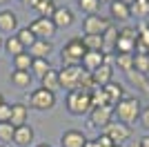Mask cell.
I'll list each match as a JSON object with an SVG mask.
<instances>
[{
    "label": "cell",
    "mask_w": 149,
    "mask_h": 147,
    "mask_svg": "<svg viewBox=\"0 0 149 147\" xmlns=\"http://www.w3.org/2000/svg\"><path fill=\"white\" fill-rule=\"evenodd\" d=\"M140 111H143V103L138 96H125L116 107H113V118L118 123L125 125H131L140 118Z\"/></svg>",
    "instance_id": "6da1fadb"
},
{
    "label": "cell",
    "mask_w": 149,
    "mask_h": 147,
    "mask_svg": "<svg viewBox=\"0 0 149 147\" xmlns=\"http://www.w3.org/2000/svg\"><path fill=\"white\" fill-rule=\"evenodd\" d=\"M85 54H87V49H85V45H82V38H80V36L71 38V40H69V43H65V47L60 49L62 67H69V65H80Z\"/></svg>",
    "instance_id": "7a4b0ae2"
},
{
    "label": "cell",
    "mask_w": 149,
    "mask_h": 147,
    "mask_svg": "<svg viewBox=\"0 0 149 147\" xmlns=\"http://www.w3.org/2000/svg\"><path fill=\"white\" fill-rule=\"evenodd\" d=\"M67 109L69 114L74 116H82V114H89L91 111V94L85 92V89H74V92L67 94Z\"/></svg>",
    "instance_id": "3957f363"
},
{
    "label": "cell",
    "mask_w": 149,
    "mask_h": 147,
    "mask_svg": "<svg viewBox=\"0 0 149 147\" xmlns=\"http://www.w3.org/2000/svg\"><path fill=\"white\" fill-rule=\"evenodd\" d=\"M29 107L31 109H38V111H49L56 107V94L54 92H47L42 87H38L36 92L29 94Z\"/></svg>",
    "instance_id": "277c9868"
},
{
    "label": "cell",
    "mask_w": 149,
    "mask_h": 147,
    "mask_svg": "<svg viewBox=\"0 0 149 147\" xmlns=\"http://www.w3.org/2000/svg\"><path fill=\"white\" fill-rule=\"evenodd\" d=\"M109 24H111V20L105 18V16H100V13L85 16V20H82V34H85V36H102Z\"/></svg>",
    "instance_id": "5b68a950"
},
{
    "label": "cell",
    "mask_w": 149,
    "mask_h": 147,
    "mask_svg": "<svg viewBox=\"0 0 149 147\" xmlns=\"http://www.w3.org/2000/svg\"><path fill=\"white\" fill-rule=\"evenodd\" d=\"M102 134L109 136V138L113 141V145H125V143H127L131 136H134V129H131L129 125H125V123L111 120V123L105 127V132H102Z\"/></svg>",
    "instance_id": "8992f818"
},
{
    "label": "cell",
    "mask_w": 149,
    "mask_h": 147,
    "mask_svg": "<svg viewBox=\"0 0 149 147\" xmlns=\"http://www.w3.org/2000/svg\"><path fill=\"white\" fill-rule=\"evenodd\" d=\"M29 29L33 31V36H36L38 40H51V38L56 36V31H58L51 18H40V16L29 24Z\"/></svg>",
    "instance_id": "52a82bcc"
},
{
    "label": "cell",
    "mask_w": 149,
    "mask_h": 147,
    "mask_svg": "<svg viewBox=\"0 0 149 147\" xmlns=\"http://www.w3.org/2000/svg\"><path fill=\"white\" fill-rule=\"evenodd\" d=\"M111 120H113V107L111 105L93 107V109L89 111V125H91V127H102L105 129Z\"/></svg>",
    "instance_id": "ba28073f"
},
{
    "label": "cell",
    "mask_w": 149,
    "mask_h": 147,
    "mask_svg": "<svg viewBox=\"0 0 149 147\" xmlns=\"http://www.w3.org/2000/svg\"><path fill=\"white\" fill-rule=\"evenodd\" d=\"M91 80H93V85L96 87H105L109 85L113 80V65H107V62H102L96 71L91 74Z\"/></svg>",
    "instance_id": "9c48e42d"
},
{
    "label": "cell",
    "mask_w": 149,
    "mask_h": 147,
    "mask_svg": "<svg viewBox=\"0 0 149 147\" xmlns=\"http://www.w3.org/2000/svg\"><path fill=\"white\" fill-rule=\"evenodd\" d=\"M13 127H22L29 123V105L25 103H13L11 105V120H9Z\"/></svg>",
    "instance_id": "30bf717a"
},
{
    "label": "cell",
    "mask_w": 149,
    "mask_h": 147,
    "mask_svg": "<svg viewBox=\"0 0 149 147\" xmlns=\"http://www.w3.org/2000/svg\"><path fill=\"white\" fill-rule=\"evenodd\" d=\"M33 127H31L29 123L27 125H22V127H16V132H13V145L16 147H29L31 143H33Z\"/></svg>",
    "instance_id": "8fae6325"
},
{
    "label": "cell",
    "mask_w": 149,
    "mask_h": 147,
    "mask_svg": "<svg viewBox=\"0 0 149 147\" xmlns=\"http://www.w3.org/2000/svg\"><path fill=\"white\" fill-rule=\"evenodd\" d=\"M105 62V51H87V54L82 56V62H80V67L85 69V71L93 74L96 69L100 67Z\"/></svg>",
    "instance_id": "7c38bea8"
},
{
    "label": "cell",
    "mask_w": 149,
    "mask_h": 147,
    "mask_svg": "<svg viewBox=\"0 0 149 147\" xmlns=\"http://www.w3.org/2000/svg\"><path fill=\"white\" fill-rule=\"evenodd\" d=\"M51 20H54V24H56V29L71 27V24H74V11H71L69 7H56V11H54Z\"/></svg>",
    "instance_id": "4fadbf2b"
},
{
    "label": "cell",
    "mask_w": 149,
    "mask_h": 147,
    "mask_svg": "<svg viewBox=\"0 0 149 147\" xmlns=\"http://www.w3.org/2000/svg\"><path fill=\"white\" fill-rule=\"evenodd\" d=\"M85 143H87V136L82 134V132H78V129H67L60 136L62 147H85Z\"/></svg>",
    "instance_id": "5bb4252c"
},
{
    "label": "cell",
    "mask_w": 149,
    "mask_h": 147,
    "mask_svg": "<svg viewBox=\"0 0 149 147\" xmlns=\"http://www.w3.org/2000/svg\"><path fill=\"white\" fill-rule=\"evenodd\" d=\"M18 31V16L11 9H2L0 11V34H13Z\"/></svg>",
    "instance_id": "9a60e30c"
},
{
    "label": "cell",
    "mask_w": 149,
    "mask_h": 147,
    "mask_svg": "<svg viewBox=\"0 0 149 147\" xmlns=\"http://www.w3.org/2000/svg\"><path fill=\"white\" fill-rule=\"evenodd\" d=\"M102 92H105L107 103L111 105V107H116V105L125 98V87L120 85V83H116V80H111L109 85H105V87H102Z\"/></svg>",
    "instance_id": "2e32d148"
},
{
    "label": "cell",
    "mask_w": 149,
    "mask_h": 147,
    "mask_svg": "<svg viewBox=\"0 0 149 147\" xmlns=\"http://www.w3.org/2000/svg\"><path fill=\"white\" fill-rule=\"evenodd\" d=\"M27 51H29L31 58H47L49 60L51 51H54V45H51V40H38L36 38V43L31 45Z\"/></svg>",
    "instance_id": "e0dca14e"
},
{
    "label": "cell",
    "mask_w": 149,
    "mask_h": 147,
    "mask_svg": "<svg viewBox=\"0 0 149 147\" xmlns=\"http://www.w3.org/2000/svg\"><path fill=\"white\" fill-rule=\"evenodd\" d=\"M109 16L111 20H118V22H127L131 18V11H129V5H125V2H111L109 5Z\"/></svg>",
    "instance_id": "ac0fdd59"
},
{
    "label": "cell",
    "mask_w": 149,
    "mask_h": 147,
    "mask_svg": "<svg viewBox=\"0 0 149 147\" xmlns=\"http://www.w3.org/2000/svg\"><path fill=\"white\" fill-rule=\"evenodd\" d=\"M40 87H42V89H47V92H54V94L60 89V78H58V71H56L54 67H51L49 71L40 78Z\"/></svg>",
    "instance_id": "d6986e66"
},
{
    "label": "cell",
    "mask_w": 149,
    "mask_h": 147,
    "mask_svg": "<svg viewBox=\"0 0 149 147\" xmlns=\"http://www.w3.org/2000/svg\"><path fill=\"white\" fill-rule=\"evenodd\" d=\"M31 80H33L31 71H18V69L11 71V85L18 87V89H27V87L31 85Z\"/></svg>",
    "instance_id": "ffe728a7"
},
{
    "label": "cell",
    "mask_w": 149,
    "mask_h": 147,
    "mask_svg": "<svg viewBox=\"0 0 149 147\" xmlns=\"http://www.w3.org/2000/svg\"><path fill=\"white\" fill-rule=\"evenodd\" d=\"M134 71L143 74V76H149V54H143V51L134 54Z\"/></svg>",
    "instance_id": "44dd1931"
},
{
    "label": "cell",
    "mask_w": 149,
    "mask_h": 147,
    "mask_svg": "<svg viewBox=\"0 0 149 147\" xmlns=\"http://www.w3.org/2000/svg\"><path fill=\"white\" fill-rule=\"evenodd\" d=\"M129 11H131V16H136L140 20L149 18V0H134L129 5Z\"/></svg>",
    "instance_id": "7402d4cb"
},
{
    "label": "cell",
    "mask_w": 149,
    "mask_h": 147,
    "mask_svg": "<svg viewBox=\"0 0 149 147\" xmlns=\"http://www.w3.org/2000/svg\"><path fill=\"white\" fill-rule=\"evenodd\" d=\"M2 49H5L7 54L11 56V58H16V56H20L22 54V51H27L25 47H22V45H20V40L16 36H11V38H7L5 43H2Z\"/></svg>",
    "instance_id": "603a6c76"
},
{
    "label": "cell",
    "mask_w": 149,
    "mask_h": 147,
    "mask_svg": "<svg viewBox=\"0 0 149 147\" xmlns=\"http://www.w3.org/2000/svg\"><path fill=\"white\" fill-rule=\"evenodd\" d=\"M49 69H51V65L47 58H33V62H31V76H36V78H42Z\"/></svg>",
    "instance_id": "cb8c5ba5"
},
{
    "label": "cell",
    "mask_w": 149,
    "mask_h": 147,
    "mask_svg": "<svg viewBox=\"0 0 149 147\" xmlns=\"http://www.w3.org/2000/svg\"><path fill=\"white\" fill-rule=\"evenodd\" d=\"M13 36H16V38H18V40H20V45H22V47H25V49H29L31 45L36 43V36H33V31H31L29 27H20V29L16 31Z\"/></svg>",
    "instance_id": "d4e9b609"
},
{
    "label": "cell",
    "mask_w": 149,
    "mask_h": 147,
    "mask_svg": "<svg viewBox=\"0 0 149 147\" xmlns=\"http://www.w3.org/2000/svg\"><path fill=\"white\" fill-rule=\"evenodd\" d=\"M102 43H105V49H116V43H118V29L113 27V24H109L105 29V34H102ZM102 49V51H105Z\"/></svg>",
    "instance_id": "484cf974"
},
{
    "label": "cell",
    "mask_w": 149,
    "mask_h": 147,
    "mask_svg": "<svg viewBox=\"0 0 149 147\" xmlns=\"http://www.w3.org/2000/svg\"><path fill=\"white\" fill-rule=\"evenodd\" d=\"M31 62H33V58L29 56V51H22L20 56L13 58V69H18V71H31Z\"/></svg>",
    "instance_id": "4316f807"
},
{
    "label": "cell",
    "mask_w": 149,
    "mask_h": 147,
    "mask_svg": "<svg viewBox=\"0 0 149 147\" xmlns=\"http://www.w3.org/2000/svg\"><path fill=\"white\" fill-rule=\"evenodd\" d=\"M82 45L87 51H102L105 43H102V36H82Z\"/></svg>",
    "instance_id": "83f0119b"
},
{
    "label": "cell",
    "mask_w": 149,
    "mask_h": 147,
    "mask_svg": "<svg viewBox=\"0 0 149 147\" xmlns=\"http://www.w3.org/2000/svg\"><path fill=\"white\" fill-rule=\"evenodd\" d=\"M113 60H116V65H118L125 74H129L131 69H134V54H116Z\"/></svg>",
    "instance_id": "f1b7e54d"
},
{
    "label": "cell",
    "mask_w": 149,
    "mask_h": 147,
    "mask_svg": "<svg viewBox=\"0 0 149 147\" xmlns=\"http://www.w3.org/2000/svg\"><path fill=\"white\" fill-rule=\"evenodd\" d=\"M78 7L85 16H93L100 11V0H78Z\"/></svg>",
    "instance_id": "f546056e"
},
{
    "label": "cell",
    "mask_w": 149,
    "mask_h": 147,
    "mask_svg": "<svg viewBox=\"0 0 149 147\" xmlns=\"http://www.w3.org/2000/svg\"><path fill=\"white\" fill-rule=\"evenodd\" d=\"M13 132H16V127H13L11 123H0V143L2 145L13 143Z\"/></svg>",
    "instance_id": "4dcf8cb0"
},
{
    "label": "cell",
    "mask_w": 149,
    "mask_h": 147,
    "mask_svg": "<svg viewBox=\"0 0 149 147\" xmlns=\"http://www.w3.org/2000/svg\"><path fill=\"white\" fill-rule=\"evenodd\" d=\"M127 78L131 80V85H136V87H140V89H147V87H149V80H147V76H143V74H138V71H134V69H131V71L127 74Z\"/></svg>",
    "instance_id": "1f68e13d"
},
{
    "label": "cell",
    "mask_w": 149,
    "mask_h": 147,
    "mask_svg": "<svg viewBox=\"0 0 149 147\" xmlns=\"http://www.w3.org/2000/svg\"><path fill=\"white\" fill-rule=\"evenodd\" d=\"M11 120V105H0V123H9Z\"/></svg>",
    "instance_id": "d6a6232c"
},
{
    "label": "cell",
    "mask_w": 149,
    "mask_h": 147,
    "mask_svg": "<svg viewBox=\"0 0 149 147\" xmlns=\"http://www.w3.org/2000/svg\"><path fill=\"white\" fill-rule=\"evenodd\" d=\"M47 5H54V0H29V7L31 9H42V7H47Z\"/></svg>",
    "instance_id": "836d02e7"
},
{
    "label": "cell",
    "mask_w": 149,
    "mask_h": 147,
    "mask_svg": "<svg viewBox=\"0 0 149 147\" xmlns=\"http://www.w3.org/2000/svg\"><path fill=\"white\" fill-rule=\"evenodd\" d=\"M96 143H98V147H113V141L107 134H100L98 138H96Z\"/></svg>",
    "instance_id": "e575fe53"
},
{
    "label": "cell",
    "mask_w": 149,
    "mask_h": 147,
    "mask_svg": "<svg viewBox=\"0 0 149 147\" xmlns=\"http://www.w3.org/2000/svg\"><path fill=\"white\" fill-rule=\"evenodd\" d=\"M138 120L143 123V127L149 132V105H147V107H143V111H140V118H138Z\"/></svg>",
    "instance_id": "d590c367"
},
{
    "label": "cell",
    "mask_w": 149,
    "mask_h": 147,
    "mask_svg": "<svg viewBox=\"0 0 149 147\" xmlns=\"http://www.w3.org/2000/svg\"><path fill=\"white\" fill-rule=\"evenodd\" d=\"M138 147H149V134H147V136H143V138L138 141Z\"/></svg>",
    "instance_id": "8d00e7d4"
},
{
    "label": "cell",
    "mask_w": 149,
    "mask_h": 147,
    "mask_svg": "<svg viewBox=\"0 0 149 147\" xmlns=\"http://www.w3.org/2000/svg\"><path fill=\"white\" fill-rule=\"evenodd\" d=\"M85 147H98V143H96V138H93V141H89V138H87V143H85Z\"/></svg>",
    "instance_id": "74e56055"
},
{
    "label": "cell",
    "mask_w": 149,
    "mask_h": 147,
    "mask_svg": "<svg viewBox=\"0 0 149 147\" xmlns=\"http://www.w3.org/2000/svg\"><path fill=\"white\" fill-rule=\"evenodd\" d=\"M36 147H51V145H49V143H38Z\"/></svg>",
    "instance_id": "f35d334b"
},
{
    "label": "cell",
    "mask_w": 149,
    "mask_h": 147,
    "mask_svg": "<svg viewBox=\"0 0 149 147\" xmlns=\"http://www.w3.org/2000/svg\"><path fill=\"white\" fill-rule=\"evenodd\" d=\"M102 2H107V5H111V2H116V0H100V5H102Z\"/></svg>",
    "instance_id": "ab89813d"
},
{
    "label": "cell",
    "mask_w": 149,
    "mask_h": 147,
    "mask_svg": "<svg viewBox=\"0 0 149 147\" xmlns=\"http://www.w3.org/2000/svg\"><path fill=\"white\" fill-rule=\"evenodd\" d=\"M118 2H125V5H131V2H134V0H118Z\"/></svg>",
    "instance_id": "60d3db41"
},
{
    "label": "cell",
    "mask_w": 149,
    "mask_h": 147,
    "mask_svg": "<svg viewBox=\"0 0 149 147\" xmlns=\"http://www.w3.org/2000/svg\"><path fill=\"white\" fill-rule=\"evenodd\" d=\"M0 105H5V96L2 94H0Z\"/></svg>",
    "instance_id": "b9f144b4"
},
{
    "label": "cell",
    "mask_w": 149,
    "mask_h": 147,
    "mask_svg": "<svg viewBox=\"0 0 149 147\" xmlns=\"http://www.w3.org/2000/svg\"><path fill=\"white\" fill-rule=\"evenodd\" d=\"M7 2H9V0H0V5H7Z\"/></svg>",
    "instance_id": "7bdbcfd3"
},
{
    "label": "cell",
    "mask_w": 149,
    "mask_h": 147,
    "mask_svg": "<svg viewBox=\"0 0 149 147\" xmlns=\"http://www.w3.org/2000/svg\"><path fill=\"white\" fill-rule=\"evenodd\" d=\"M0 51H2V38H0Z\"/></svg>",
    "instance_id": "ee69618b"
},
{
    "label": "cell",
    "mask_w": 149,
    "mask_h": 147,
    "mask_svg": "<svg viewBox=\"0 0 149 147\" xmlns=\"http://www.w3.org/2000/svg\"><path fill=\"white\" fill-rule=\"evenodd\" d=\"M20 2H25V5H29V0H20Z\"/></svg>",
    "instance_id": "f6af8a7d"
},
{
    "label": "cell",
    "mask_w": 149,
    "mask_h": 147,
    "mask_svg": "<svg viewBox=\"0 0 149 147\" xmlns=\"http://www.w3.org/2000/svg\"><path fill=\"white\" fill-rule=\"evenodd\" d=\"M113 147H123V145H113Z\"/></svg>",
    "instance_id": "bcb514c9"
},
{
    "label": "cell",
    "mask_w": 149,
    "mask_h": 147,
    "mask_svg": "<svg viewBox=\"0 0 149 147\" xmlns=\"http://www.w3.org/2000/svg\"><path fill=\"white\" fill-rule=\"evenodd\" d=\"M0 147H7V145H0Z\"/></svg>",
    "instance_id": "7dc6e473"
}]
</instances>
